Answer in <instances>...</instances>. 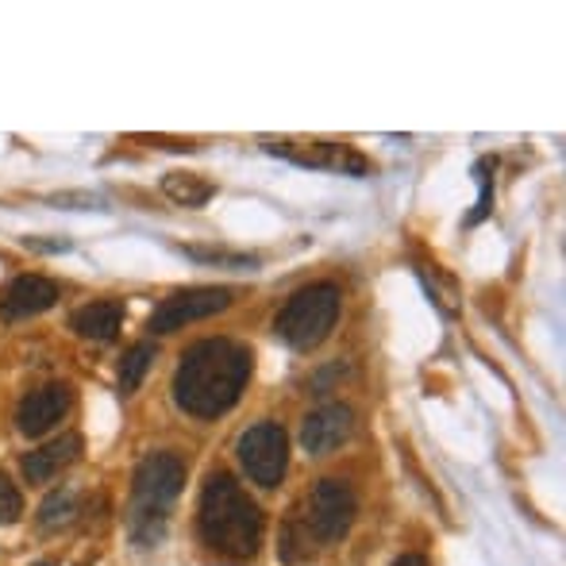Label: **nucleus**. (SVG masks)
<instances>
[{
    "label": "nucleus",
    "instance_id": "nucleus-1",
    "mask_svg": "<svg viewBox=\"0 0 566 566\" xmlns=\"http://www.w3.org/2000/svg\"><path fill=\"white\" fill-rule=\"evenodd\" d=\"M251 378V350L231 339H201L174 374V401L197 420L224 417Z\"/></svg>",
    "mask_w": 566,
    "mask_h": 566
},
{
    "label": "nucleus",
    "instance_id": "nucleus-2",
    "mask_svg": "<svg viewBox=\"0 0 566 566\" xmlns=\"http://www.w3.org/2000/svg\"><path fill=\"white\" fill-rule=\"evenodd\" d=\"M201 544L220 563L239 566L254 559L262 544V513L231 474H212L201 493Z\"/></svg>",
    "mask_w": 566,
    "mask_h": 566
},
{
    "label": "nucleus",
    "instance_id": "nucleus-3",
    "mask_svg": "<svg viewBox=\"0 0 566 566\" xmlns=\"http://www.w3.org/2000/svg\"><path fill=\"white\" fill-rule=\"evenodd\" d=\"M135 536L143 544H155L163 536V524L170 505L186 485V462L170 451H155L135 467Z\"/></svg>",
    "mask_w": 566,
    "mask_h": 566
},
{
    "label": "nucleus",
    "instance_id": "nucleus-4",
    "mask_svg": "<svg viewBox=\"0 0 566 566\" xmlns=\"http://www.w3.org/2000/svg\"><path fill=\"white\" fill-rule=\"evenodd\" d=\"M339 321V290L328 282L308 285V290L293 293L290 305L277 313V336L297 350H313L332 336Z\"/></svg>",
    "mask_w": 566,
    "mask_h": 566
},
{
    "label": "nucleus",
    "instance_id": "nucleus-5",
    "mask_svg": "<svg viewBox=\"0 0 566 566\" xmlns=\"http://www.w3.org/2000/svg\"><path fill=\"white\" fill-rule=\"evenodd\" d=\"M301 513H305V524H308V532H313L316 547H328V544H339L350 532L355 513H358V497L347 482L324 478V482H316L313 497H308V505L301 509Z\"/></svg>",
    "mask_w": 566,
    "mask_h": 566
},
{
    "label": "nucleus",
    "instance_id": "nucleus-6",
    "mask_svg": "<svg viewBox=\"0 0 566 566\" xmlns=\"http://www.w3.org/2000/svg\"><path fill=\"white\" fill-rule=\"evenodd\" d=\"M262 147L277 158H290L297 166H313V170H343L363 178L370 170L363 155L347 147V143H332V139H290V135H262Z\"/></svg>",
    "mask_w": 566,
    "mask_h": 566
},
{
    "label": "nucleus",
    "instance_id": "nucleus-7",
    "mask_svg": "<svg viewBox=\"0 0 566 566\" xmlns=\"http://www.w3.org/2000/svg\"><path fill=\"white\" fill-rule=\"evenodd\" d=\"M239 462H243L247 478L259 482L262 490L282 485L285 467H290V440H285L282 424H254L239 440Z\"/></svg>",
    "mask_w": 566,
    "mask_h": 566
},
{
    "label": "nucleus",
    "instance_id": "nucleus-8",
    "mask_svg": "<svg viewBox=\"0 0 566 566\" xmlns=\"http://www.w3.org/2000/svg\"><path fill=\"white\" fill-rule=\"evenodd\" d=\"M231 305V290L224 285H201V290H178L166 301H158V308L150 313L147 328L155 336H170V332L186 328L193 321H205V316H217Z\"/></svg>",
    "mask_w": 566,
    "mask_h": 566
},
{
    "label": "nucleus",
    "instance_id": "nucleus-9",
    "mask_svg": "<svg viewBox=\"0 0 566 566\" xmlns=\"http://www.w3.org/2000/svg\"><path fill=\"white\" fill-rule=\"evenodd\" d=\"M70 412V389L66 386H43L31 389L28 397L15 409V428H20L28 440H39L51 428H59V420Z\"/></svg>",
    "mask_w": 566,
    "mask_h": 566
},
{
    "label": "nucleus",
    "instance_id": "nucleus-10",
    "mask_svg": "<svg viewBox=\"0 0 566 566\" xmlns=\"http://www.w3.org/2000/svg\"><path fill=\"white\" fill-rule=\"evenodd\" d=\"M350 432H355V412L347 405H324L313 417H305L301 443H305L308 454H332L350 440Z\"/></svg>",
    "mask_w": 566,
    "mask_h": 566
},
{
    "label": "nucleus",
    "instance_id": "nucleus-11",
    "mask_svg": "<svg viewBox=\"0 0 566 566\" xmlns=\"http://www.w3.org/2000/svg\"><path fill=\"white\" fill-rule=\"evenodd\" d=\"M51 305H59V285L39 274H23V277H15L4 290V297H0V316H4L8 324L28 321V316L46 313Z\"/></svg>",
    "mask_w": 566,
    "mask_h": 566
},
{
    "label": "nucleus",
    "instance_id": "nucleus-12",
    "mask_svg": "<svg viewBox=\"0 0 566 566\" xmlns=\"http://www.w3.org/2000/svg\"><path fill=\"white\" fill-rule=\"evenodd\" d=\"M77 454H82V436H62V440L46 443V448L23 454V478H28L31 485H46L66 467H74Z\"/></svg>",
    "mask_w": 566,
    "mask_h": 566
},
{
    "label": "nucleus",
    "instance_id": "nucleus-13",
    "mask_svg": "<svg viewBox=\"0 0 566 566\" xmlns=\"http://www.w3.org/2000/svg\"><path fill=\"white\" fill-rule=\"evenodd\" d=\"M119 324H124V305H119V301H93V305L77 308V313L70 316V328H74L77 336L97 339V343L116 339Z\"/></svg>",
    "mask_w": 566,
    "mask_h": 566
},
{
    "label": "nucleus",
    "instance_id": "nucleus-14",
    "mask_svg": "<svg viewBox=\"0 0 566 566\" xmlns=\"http://www.w3.org/2000/svg\"><path fill=\"white\" fill-rule=\"evenodd\" d=\"M163 193L181 209H205L212 201V193H217V186L193 170H174L163 178Z\"/></svg>",
    "mask_w": 566,
    "mask_h": 566
},
{
    "label": "nucleus",
    "instance_id": "nucleus-15",
    "mask_svg": "<svg viewBox=\"0 0 566 566\" xmlns=\"http://www.w3.org/2000/svg\"><path fill=\"white\" fill-rule=\"evenodd\" d=\"M316 552H321V547H316L313 532H308L305 513H301V509H293V516L282 524V559L290 566H301L305 559H313Z\"/></svg>",
    "mask_w": 566,
    "mask_h": 566
},
{
    "label": "nucleus",
    "instance_id": "nucleus-16",
    "mask_svg": "<svg viewBox=\"0 0 566 566\" xmlns=\"http://www.w3.org/2000/svg\"><path fill=\"white\" fill-rule=\"evenodd\" d=\"M150 363H155V347H150V343H135V347L119 358V370H116L119 394H124V397L135 394V389H139V381L147 378Z\"/></svg>",
    "mask_w": 566,
    "mask_h": 566
},
{
    "label": "nucleus",
    "instance_id": "nucleus-17",
    "mask_svg": "<svg viewBox=\"0 0 566 566\" xmlns=\"http://www.w3.org/2000/svg\"><path fill=\"white\" fill-rule=\"evenodd\" d=\"M74 493L62 490V493H51V497L43 501V509H39V521H43V528H59V524H70L74 521Z\"/></svg>",
    "mask_w": 566,
    "mask_h": 566
},
{
    "label": "nucleus",
    "instance_id": "nucleus-18",
    "mask_svg": "<svg viewBox=\"0 0 566 566\" xmlns=\"http://www.w3.org/2000/svg\"><path fill=\"white\" fill-rule=\"evenodd\" d=\"M181 251L189 254V259L197 262H217V266H254V254H243V251H224V247H181Z\"/></svg>",
    "mask_w": 566,
    "mask_h": 566
},
{
    "label": "nucleus",
    "instance_id": "nucleus-19",
    "mask_svg": "<svg viewBox=\"0 0 566 566\" xmlns=\"http://www.w3.org/2000/svg\"><path fill=\"white\" fill-rule=\"evenodd\" d=\"M23 513V497L20 490H15L12 482H8V474L0 470V528H8V524H15Z\"/></svg>",
    "mask_w": 566,
    "mask_h": 566
},
{
    "label": "nucleus",
    "instance_id": "nucleus-20",
    "mask_svg": "<svg viewBox=\"0 0 566 566\" xmlns=\"http://www.w3.org/2000/svg\"><path fill=\"white\" fill-rule=\"evenodd\" d=\"M490 170H493L490 163H478V166H474L478 181H482V197H478V209H474V212H470V217H467V224H478V220H482L485 212L493 209V178H490Z\"/></svg>",
    "mask_w": 566,
    "mask_h": 566
},
{
    "label": "nucleus",
    "instance_id": "nucleus-21",
    "mask_svg": "<svg viewBox=\"0 0 566 566\" xmlns=\"http://www.w3.org/2000/svg\"><path fill=\"white\" fill-rule=\"evenodd\" d=\"M51 201L62 205V209H101V197L93 193H54Z\"/></svg>",
    "mask_w": 566,
    "mask_h": 566
},
{
    "label": "nucleus",
    "instance_id": "nucleus-22",
    "mask_svg": "<svg viewBox=\"0 0 566 566\" xmlns=\"http://www.w3.org/2000/svg\"><path fill=\"white\" fill-rule=\"evenodd\" d=\"M23 247H31V251H66V239H35V235H28V239H23Z\"/></svg>",
    "mask_w": 566,
    "mask_h": 566
},
{
    "label": "nucleus",
    "instance_id": "nucleus-23",
    "mask_svg": "<svg viewBox=\"0 0 566 566\" xmlns=\"http://www.w3.org/2000/svg\"><path fill=\"white\" fill-rule=\"evenodd\" d=\"M394 566H428V559H424V555H401Z\"/></svg>",
    "mask_w": 566,
    "mask_h": 566
},
{
    "label": "nucleus",
    "instance_id": "nucleus-24",
    "mask_svg": "<svg viewBox=\"0 0 566 566\" xmlns=\"http://www.w3.org/2000/svg\"><path fill=\"white\" fill-rule=\"evenodd\" d=\"M35 566H46V563H35Z\"/></svg>",
    "mask_w": 566,
    "mask_h": 566
}]
</instances>
